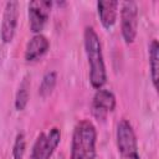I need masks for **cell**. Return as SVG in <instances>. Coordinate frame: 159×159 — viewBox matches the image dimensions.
I'll return each mask as SVG.
<instances>
[{"instance_id": "1", "label": "cell", "mask_w": 159, "mask_h": 159, "mask_svg": "<svg viewBox=\"0 0 159 159\" xmlns=\"http://www.w3.org/2000/svg\"><path fill=\"white\" fill-rule=\"evenodd\" d=\"M84 52L89 66V82L94 89L103 88L107 82V71L102 52V43L98 34L92 26H87L83 31Z\"/></svg>"}, {"instance_id": "2", "label": "cell", "mask_w": 159, "mask_h": 159, "mask_svg": "<svg viewBox=\"0 0 159 159\" xmlns=\"http://www.w3.org/2000/svg\"><path fill=\"white\" fill-rule=\"evenodd\" d=\"M97 130L89 119L80 120L72 133L71 159H96Z\"/></svg>"}, {"instance_id": "3", "label": "cell", "mask_w": 159, "mask_h": 159, "mask_svg": "<svg viewBox=\"0 0 159 159\" xmlns=\"http://www.w3.org/2000/svg\"><path fill=\"white\" fill-rule=\"evenodd\" d=\"M116 139L117 148L125 159H140L137 135L133 129V125L128 119H120L118 122Z\"/></svg>"}, {"instance_id": "4", "label": "cell", "mask_w": 159, "mask_h": 159, "mask_svg": "<svg viewBox=\"0 0 159 159\" xmlns=\"http://www.w3.org/2000/svg\"><path fill=\"white\" fill-rule=\"evenodd\" d=\"M61 142V130L53 127L48 133H40L32 145L30 159H51Z\"/></svg>"}, {"instance_id": "5", "label": "cell", "mask_w": 159, "mask_h": 159, "mask_svg": "<svg viewBox=\"0 0 159 159\" xmlns=\"http://www.w3.org/2000/svg\"><path fill=\"white\" fill-rule=\"evenodd\" d=\"M120 32L124 42H134L138 32V5L135 1H123L120 4Z\"/></svg>"}, {"instance_id": "6", "label": "cell", "mask_w": 159, "mask_h": 159, "mask_svg": "<svg viewBox=\"0 0 159 159\" xmlns=\"http://www.w3.org/2000/svg\"><path fill=\"white\" fill-rule=\"evenodd\" d=\"M52 5L53 2L50 0H37L29 2L27 16H29V25L31 32H34L35 35L41 34L48 20Z\"/></svg>"}, {"instance_id": "7", "label": "cell", "mask_w": 159, "mask_h": 159, "mask_svg": "<svg viewBox=\"0 0 159 159\" xmlns=\"http://www.w3.org/2000/svg\"><path fill=\"white\" fill-rule=\"evenodd\" d=\"M19 1L10 0L6 1L1 26H0V39L4 43H10L16 32L17 22H19Z\"/></svg>"}, {"instance_id": "8", "label": "cell", "mask_w": 159, "mask_h": 159, "mask_svg": "<svg viewBox=\"0 0 159 159\" xmlns=\"http://www.w3.org/2000/svg\"><path fill=\"white\" fill-rule=\"evenodd\" d=\"M116 104L117 101L113 92L106 88H99L96 91L91 103L92 116L98 120H104L108 114L116 109Z\"/></svg>"}, {"instance_id": "9", "label": "cell", "mask_w": 159, "mask_h": 159, "mask_svg": "<svg viewBox=\"0 0 159 159\" xmlns=\"http://www.w3.org/2000/svg\"><path fill=\"white\" fill-rule=\"evenodd\" d=\"M48 48H50V41L45 35L42 34L34 35L26 43L24 57L27 62L37 61L48 51Z\"/></svg>"}, {"instance_id": "10", "label": "cell", "mask_w": 159, "mask_h": 159, "mask_svg": "<svg viewBox=\"0 0 159 159\" xmlns=\"http://www.w3.org/2000/svg\"><path fill=\"white\" fill-rule=\"evenodd\" d=\"M97 12L102 26L107 30L112 29L117 21L119 2L114 0H99L97 1Z\"/></svg>"}, {"instance_id": "11", "label": "cell", "mask_w": 159, "mask_h": 159, "mask_svg": "<svg viewBox=\"0 0 159 159\" xmlns=\"http://www.w3.org/2000/svg\"><path fill=\"white\" fill-rule=\"evenodd\" d=\"M148 53H149V73L150 80L153 83V87L157 89L158 87V80H159V43L158 40H152L148 46Z\"/></svg>"}, {"instance_id": "12", "label": "cell", "mask_w": 159, "mask_h": 159, "mask_svg": "<svg viewBox=\"0 0 159 159\" xmlns=\"http://www.w3.org/2000/svg\"><path fill=\"white\" fill-rule=\"evenodd\" d=\"M29 97H30V76L26 75L21 80L17 91L15 93V101H14L15 109L19 112L24 111L29 103Z\"/></svg>"}, {"instance_id": "13", "label": "cell", "mask_w": 159, "mask_h": 159, "mask_svg": "<svg viewBox=\"0 0 159 159\" xmlns=\"http://www.w3.org/2000/svg\"><path fill=\"white\" fill-rule=\"evenodd\" d=\"M56 82H57V73L55 71L46 72L41 80V83L39 87V94L42 98L48 97L53 92V89L56 87Z\"/></svg>"}, {"instance_id": "14", "label": "cell", "mask_w": 159, "mask_h": 159, "mask_svg": "<svg viewBox=\"0 0 159 159\" xmlns=\"http://www.w3.org/2000/svg\"><path fill=\"white\" fill-rule=\"evenodd\" d=\"M26 152V138L24 132H19L15 137L14 145H12V158L14 159H22Z\"/></svg>"}]
</instances>
